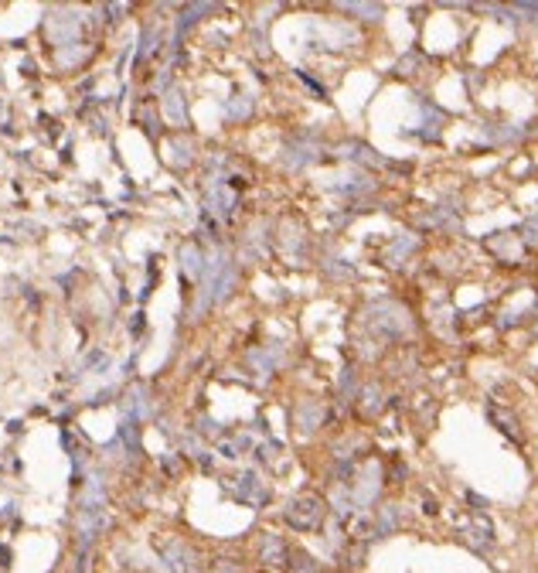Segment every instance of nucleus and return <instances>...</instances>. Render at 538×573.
<instances>
[]
</instances>
